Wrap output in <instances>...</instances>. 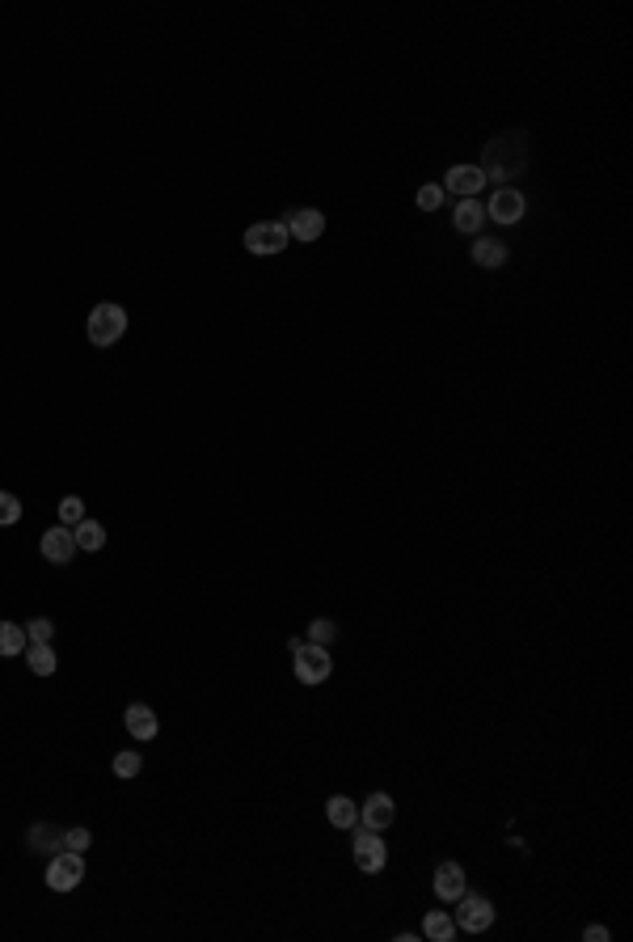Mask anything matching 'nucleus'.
<instances>
[{"label":"nucleus","mask_w":633,"mask_h":942,"mask_svg":"<svg viewBox=\"0 0 633 942\" xmlns=\"http://www.w3.org/2000/svg\"><path fill=\"white\" fill-rule=\"evenodd\" d=\"M477 169L486 174V182H498V186H507L511 178L528 174V136H523V131H511V136L490 139Z\"/></svg>","instance_id":"nucleus-1"},{"label":"nucleus","mask_w":633,"mask_h":942,"mask_svg":"<svg viewBox=\"0 0 633 942\" xmlns=\"http://www.w3.org/2000/svg\"><path fill=\"white\" fill-rule=\"evenodd\" d=\"M127 334V309L114 301H102L89 313V343L94 346H114Z\"/></svg>","instance_id":"nucleus-2"},{"label":"nucleus","mask_w":633,"mask_h":942,"mask_svg":"<svg viewBox=\"0 0 633 942\" xmlns=\"http://www.w3.org/2000/svg\"><path fill=\"white\" fill-rule=\"evenodd\" d=\"M291 659H296V680H300V685H321V680H330V672H334L330 647H316V642H300V647L291 651Z\"/></svg>","instance_id":"nucleus-3"},{"label":"nucleus","mask_w":633,"mask_h":942,"mask_svg":"<svg viewBox=\"0 0 633 942\" xmlns=\"http://www.w3.org/2000/svg\"><path fill=\"white\" fill-rule=\"evenodd\" d=\"M452 921H456V929H465V934H486V929L495 926V904L486 901V896H477V892H465V896L456 901Z\"/></svg>","instance_id":"nucleus-4"},{"label":"nucleus","mask_w":633,"mask_h":942,"mask_svg":"<svg viewBox=\"0 0 633 942\" xmlns=\"http://www.w3.org/2000/svg\"><path fill=\"white\" fill-rule=\"evenodd\" d=\"M351 849H355V866L363 875H380L388 862V846L380 841V832L376 829H363V824H355V841H351Z\"/></svg>","instance_id":"nucleus-5"},{"label":"nucleus","mask_w":633,"mask_h":942,"mask_svg":"<svg viewBox=\"0 0 633 942\" xmlns=\"http://www.w3.org/2000/svg\"><path fill=\"white\" fill-rule=\"evenodd\" d=\"M81 879H85V858L76 849H59L56 858L47 862V887L51 892H72V887H81Z\"/></svg>","instance_id":"nucleus-6"},{"label":"nucleus","mask_w":633,"mask_h":942,"mask_svg":"<svg viewBox=\"0 0 633 942\" xmlns=\"http://www.w3.org/2000/svg\"><path fill=\"white\" fill-rule=\"evenodd\" d=\"M288 224L283 220H262V224H249L245 229V250L249 254H279L288 250Z\"/></svg>","instance_id":"nucleus-7"},{"label":"nucleus","mask_w":633,"mask_h":942,"mask_svg":"<svg viewBox=\"0 0 633 942\" xmlns=\"http://www.w3.org/2000/svg\"><path fill=\"white\" fill-rule=\"evenodd\" d=\"M523 211H528V199H523V191H515V186H498L495 199L486 203V220H495V224H520Z\"/></svg>","instance_id":"nucleus-8"},{"label":"nucleus","mask_w":633,"mask_h":942,"mask_svg":"<svg viewBox=\"0 0 633 942\" xmlns=\"http://www.w3.org/2000/svg\"><path fill=\"white\" fill-rule=\"evenodd\" d=\"M39 550H42V558H47V562H56V567H68L72 558H76V537H72V528L56 525V528H47V533H42Z\"/></svg>","instance_id":"nucleus-9"},{"label":"nucleus","mask_w":633,"mask_h":942,"mask_svg":"<svg viewBox=\"0 0 633 942\" xmlns=\"http://www.w3.org/2000/svg\"><path fill=\"white\" fill-rule=\"evenodd\" d=\"M431 884H435V896H440L443 904H456L468 892V879H465V866H460V862H440Z\"/></svg>","instance_id":"nucleus-10"},{"label":"nucleus","mask_w":633,"mask_h":942,"mask_svg":"<svg viewBox=\"0 0 633 942\" xmlns=\"http://www.w3.org/2000/svg\"><path fill=\"white\" fill-rule=\"evenodd\" d=\"M397 820V803L388 799L385 790H376V794H368V803L359 807V824L363 829H376V832H385L388 824Z\"/></svg>","instance_id":"nucleus-11"},{"label":"nucleus","mask_w":633,"mask_h":942,"mask_svg":"<svg viewBox=\"0 0 633 942\" xmlns=\"http://www.w3.org/2000/svg\"><path fill=\"white\" fill-rule=\"evenodd\" d=\"M482 186H486V174L477 166H452L448 178H443V191L456 194V199H477Z\"/></svg>","instance_id":"nucleus-12"},{"label":"nucleus","mask_w":633,"mask_h":942,"mask_svg":"<svg viewBox=\"0 0 633 942\" xmlns=\"http://www.w3.org/2000/svg\"><path fill=\"white\" fill-rule=\"evenodd\" d=\"M283 224H288L291 241H316V237L325 233V216H321L316 208H296Z\"/></svg>","instance_id":"nucleus-13"},{"label":"nucleus","mask_w":633,"mask_h":942,"mask_svg":"<svg viewBox=\"0 0 633 942\" xmlns=\"http://www.w3.org/2000/svg\"><path fill=\"white\" fill-rule=\"evenodd\" d=\"M482 224H486V203L477 199H460L452 211V229L465 237H482Z\"/></svg>","instance_id":"nucleus-14"},{"label":"nucleus","mask_w":633,"mask_h":942,"mask_svg":"<svg viewBox=\"0 0 633 942\" xmlns=\"http://www.w3.org/2000/svg\"><path fill=\"white\" fill-rule=\"evenodd\" d=\"M123 727L136 735V740H152V735L161 731V722H156V710L144 706V702H131V706H127Z\"/></svg>","instance_id":"nucleus-15"},{"label":"nucleus","mask_w":633,"mask_h":942,"mask_svg":"<svg viewBox=\"0 0 633 942\" xmlns=\"http://www.w3.org/2000/svg\"><path fill=\"white\" fill-rule=\"evenodd\" d=\"M64 841H68V832L56 829V824H34V829H30V849L42 854V858H56L59 849H68Z\"/></svg>","instance_id":"nucleus-16"},{"label":"nucleus","mask_w":633,"mask_h":942,"mask_svg":"<svg viewBox=\"0 0 633 942\" xmlns=\"http://www.w3.org/2000/svg\"><path fill=\"white\" fill-rule=\"evenodd\" d=\"M473 263L498 271V266H507V246L498 237H473Z\"/></svg>","instance_id":"nucleus-17"},{"label":"nucleus","mask_w":633,"mask_h":942,"mask_svg":"<svg viewBox=\"0 0 633 942\" xmlns=\"http://www.w3.org/2000/svg\"><path fill=\"white\" fill-rule=\"evenodd\" d=\"M26 664H30L34 677H51V672L59 668L56 647H51V642H26Z\"/></svg>","instance_id":"nucleus-18"},{"label":"nucleus","mask_w":633,"mask_h":942,"mask_svg":"<svg viewBox=\"0 0 633 942\" xmlns=\"http://www.w3.org/2000/svg\"><path fill=\"white\" fill-rule=\"evenodd\" d=\"M325 820H330L334 829H355L359 824V807L346 799V794H334L330 803H325Z\"/></svg>","instance_id":"nucleus-19"},{"label":"nucleus","mask_w":633,"mask_h":942,"mask_svg":"<svg viewBox=\"0 0 633 942\" xmlns=\"http://www.w3.org/2000/svg\"><path fill=\"white\" fill-rule=\"evenodd\" d=\"M72 537H76V550H89V554H94V550H102V545H106V528L85 516L81 525L72 528Z\"/></svg>","instance_id":"nucleus-20"},{"label":"nucleus","mask_w":633,"mask_h":942,"mask_svg":"<svg viewBox=\"0 0 633 942\" xmlns=\"http://www.w3.org/2000/svg\"><path fill=\"white\" fill-rule=\"evenodd\" d=\"M456 934V921H452V913H427V921H423V938L427 942H448Z\"/></svg>","instance_id":"nucleus-21"},{"label":"nucleus","mask_w":633,"mask_h":942,"mask_svg":"<svg viewBox=\"0 0 633 942\" xmlns=\"http://www.w3.org/2000/svg\"><path fill=\"white\" fill-rule=\"evenodd\" d=\"M26 625L17 622H0V655H22L26 651Z\"/></svg>","instance_id":"nucleus-22"},{"label":"nucleus","mask_w":633,"mask_h":942,"mask_svg":"<svg viewBox=\"0 0 633 942\" xmlns=\"http://www.w3.org/2000/svg\"><path fill=\"white\" fill-rule=\"evenodd\" d=\"M59 520H64V528H76L85 520V499H76V495H64V503H59Z\"/></svg>","instance_id":"nucleus-23"},{"label":"nucleus","mask_w":633,"mask_h":942,"mask_svg":"<svg viewBox=\"0 0 633 942\" xmlns=\"http://www.w3.org/2000/svg\"><path fill=\"white\" fill-rule=\"evenodd\" d=\"M334 638H338V625H334L330 617H316V622L308 625V642H316V647H330Z\"/></svg>","instance_id":"nucleus-24"},{"label":"nucleus","mask_w":633,"mask_h":942,"mask_svg":"<svg viewBox=\"0 0 633 942\" xmlns=\"http://www.w3.org/2000/svg\"><path fill=\"white\" fill-rule=\"evenodd\" d=\"M26 638L30 642H51V638H56V622H51V617H34V622L26 625Z\"/></svg>","instance_id":"nucleus-25"},{"label":"nucleus","mask_w":633,"mask_h":942,"mask_svg":"<svg viewBox=\"0 0 633 942\" xmlns=\"http://www.w3.org/2000/svg\"><path fill=\"white\" fill-rule=\"evenodd\" d=\"M139 769H144V757H139V752H119V757H114V774L119 777H136Z\"/></svg>","instance_id":"nucleus-26"},{"label":"nucleus","mask_w":633,"mask_h":942,"mask_svg":"<svg viewBox=\"0 0 633 942\" xmlns=\"http://www.w3.org/2000/svg\"><path fill=\"white\" fill-rule=\"evenodd\" d=\"M17 520H22V499L0 490V525H17Z\"/></svg>","instance_id":"nucleus-27"},{"label":"nucleus","mask_w":633,"mask_h":942,"mask_svg":"<svg viewBox=\"0 0 633 942\" xmlns=\"http://www.w3.org/2000/svg\"><path fill=\"white\" fill-rule=\"evenodd\" d=\"M443 199H448V191H443L440 182H431V186H423V191H418V208H423V211H435Z\"/></svg>","instance_id":"nucleus-28"},{"label":"nucleus","mask_w":633,"mask_h":942,"mask_svg":"<svg viewBox=\"0 0 633 942\" xmlns=\"http://www.w3.org/2000/svg\"><path fill=\"white\" fill-rule=\"evenodd\" d=\"M68 849H76V854H85V849L94 846V832L89 829H68V841H64Z\"/></svg>","instance_id":"nucleus-29"},{"label":"nucleus","mask_w":633,"mask_h":942,"mask_svg":"<svg viewBox=\"0 0 633 942\" xmlns=\"http://www.w3.org/2000/svg\"><path fill=\"white\" fill-rule=\"evenodd\" d=\"M583 938H587V942H604V938H608V926H587V929H583Z\"/></svg>","instance_id":"nucleus-30"}]
</instances>
